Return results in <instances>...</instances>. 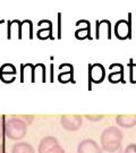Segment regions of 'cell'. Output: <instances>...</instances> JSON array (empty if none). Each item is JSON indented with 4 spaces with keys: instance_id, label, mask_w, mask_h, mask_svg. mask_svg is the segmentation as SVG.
<instances>
[{
    "instance_id": "obj_18",
    "label": "cell",
    "mask_w": 136,
    "mask_h": 153,
    "mask_svg": "<svg viewBox=\"0 0 136 153\" xmlns=\"http://www.w3.org/2000/svg\"><path fill=\"white\" fill-rule=\"evenodd\" d=\"M86 119L91 121H99L103 119V116H86Z\"/></svg>"
},
{
    "instance_id": "obj_11",
    "label": "cell",
    "mask_w": 136,
    "mask_h": 153,
    "mask_svg": "<svg viewBox=\"0 0 136 153\" xmlns=\"http://www.w3.org/2000/svg\"><path fill=\"white\" fill-rule=\"evenodd\" d=\"M116 123L117 125L124 128H132L136 126V115L126 116V115H119L116 116Z\"/></svg>"
},
{
    "instance_id": "obj_15",
    "label": "cell",
    "mask_w": 136,
    "mask_h": 153,
    "mask_svg": "<svg viewBox=\"0 0 136 153\" xmlns=\"http://www.w3.org/2000/svg\"><path fill=\"white\" fill-rule=\"evenodd\" d=\"M73 71H74V68H71L69 71H61L59 75H58V81H59L60 83H64V84L71 82V81H73V74H74Z\"/></svg>"
},
{
    "instance_id": "obj_8",
    "label": "cell",
    "mask_w": 136,
    "mask_h": 153,
    "mask_svg": "<svg viewBox=\"0 0 136 153\" xmlns=\"http://www.w3.org/2000/svg\"><path fill=\"white\" fill-rule=\"evenodd\" d=\"M77 153H101V149L94 140L86 138L80 142L77 146Z\"/></svg>"
},
{
    "instance_id": "obj_16",
    "label": "cell",
    "mask_w": 136,
    "mask_h": 153,
    "mask_svg": "<svg viewBox=\"0 0 136 153\" xmlns=\"http://www.w3.org/2000/svg\"><path fill=\"white\" fill-rule=\"evenodd\" d=\"M129 68H131V71H129V79H131L132 83H136V65L131 62L129 64Z\"/></svg>"
},
{
    "instance_id": "obj_13",
    "label": "cell",
    "mask_w": 136,
    "mask_h": 153,
    "mask_svg": "<svg viewBox=\"0 0 136 153\" xmlns=\"http://www.w3.org/2000/svg\"><path fill=\"white\" fill-rule=\"evenodd\" d=\"M31 74L35 82V66L32 64H25L21 65V82H25L27 78V75Z\"/></svg>"
},
{
    "instance_id": "obj_14",
    "label": "cell",
    "mask_w": 136,
    "mask_h": 153,
    "mask_svg": "<svg viewBox=\"0 0 136 153\" xmlns=\"http://www.w3.org/2000/svg\"><path fill=\"white\" fill-rule=\"evenodd\" d=\"M75 38L77 40H85V39H90L91 40V24L87 21L85 27L78 28L75 31Z\"/></svg>"
},
{
    "instance_id": "obj_2",
    "label": "cell",
    "mask_w": 136,
    "mask_h": 153,
    "mask_svg": "<svg viewBox=\"0 0 136 153\" xmlns=\"http://www.w3.org/2000/svg\"><path fill=\"white\" fill-rule=\"evenodd\" d=\"M4 134L11 141H19L26 136L27 124L19 117H11L6 119L4 117Z\"/></svg>"
},
{
    "instance_id": "obj_9",
    "label": "cell",
    "mask_w": 136,
    "mask_h": 153,
    "mask_svg": "<svg viewBox=\"0 0 136 153\" xmlns=\"http://www.w3.org/2000/svg\"><path fill=\"white\" fill-rule=\"evenodd\" d=\"M45 26L44 28H40L36 32V36L40 40H47V39H52V23L50 21L42 19L38 23V26Z\"/></svg>"
},
{
    "instance_id": "obj_3",
    "label": "cell",
    "mask_w": 136,
    "mask_h": 153,
    "mask_svg": "<svg viewBox=\"0 0 136 153\" xmlns=\"http://www.w3.org/2000/svg\"><path fill=\"white\" fill-rule=\"evenodd\" d=\"M38 153H65V150L56 137L45 136L39 144Z\"/></svg>"
},
{
    "instance_id": "obj_6",
    "label": "cell",
    "mask_w": 136,
    "mask_h": 153,
    "mask_svg": "<svg viewBox=\"0 0 136 153\" xmlns=\"http://www.w3.org/2000/svg\"><path fill=\"white\" fill-rule=\"evenodd\" d=\"M106 78V69L103 65L101 64H92L88 65V79L90 83H95L100 84L102 83Z\"/></svg>"
},
{
    "instance_id": "obj_10",
    "label": "cell",
    "mask_w": 136,
    "mask_h": 153,
    "mask_svg": "<svg viewBox=\"0 0 136 153\" xmlns=\"http://www.w3.org/2000/svg\"><path fill=\"white\" fill-rule=\"evenodd\" d=\"M110 66L117 68V71H111V73L109 74V76H108L109 82L112 83V84L125 82V81H124V66L121 65V64H112V65H110Z\"/></svg>"
},
{
    "instance_id": "obj_7",
    "label": "cell",
    "mask_w": 136,
    "mask_h": 153,
    "mask_svg": "<svg viewBox=\"0 0 136 153\" xmlns=\"http://www.w3.org/2000/svg\"><path fill=\"white\" fill-rule=\"evenodd\" d=\"M17 69L11 64H4L0 67V79L4 83H13L16 79Z\"/></svg>"
},
{
    "instance_id": "obj_4",
    "label": "cell",
    "mask_w": 136,
    "mask_h": 153,
    "mask_svg": "<svg viewBox=\"0 0 136 153\" xmlns=\"http://www.w3.org/2000/svg\"><path fill=\"white\" fill-rule=\"evenodd\" d=\"M114 36L118 40H127L132 38V25H131V14H129V19H119L114 24Z\"/></svg>"
},
{
    "instance_id": "obj_22",
    "label": "cell",
    "mask_w": 136,
    "mask_h": 153,
    "mask_svg": "<svg viewBox=\"0 0 136 153\" xmlns=\"http://www.w3.org/2000/svg\"><path fill=\"white\" fill-rule=\"evenodd\" d=\"M101 153H123V149H120V150L116 151V152H106V151H102V150H101Z\"/></svg>"
},
{
    "instance_id": "obj_20",
    "label": "cell",
    "mask_w": 136,
    "mask_h": 153,
    "mask_svg": "<svg viewBox=\"0 0 136 153\" xmlns=\"http://www.w3.org/2000/svg\"><path fill=\"white\" fill-rule=\"evenodd\" d=\"M4 135H5V134H4V125H2V123L0 121V140L2 138Z\"/></svg>"
},
{
    "instance_id": "obj_21",
    "label": "cell",
    "mask_w": 136,
    "mask_h": 153,
    "mask_svg": "<svg viewBox=\"0 0 136 153\" xmlns=\"http://www.w3.org/2000/svg\"><path fill=\"white\" fill-rule=\"evenodd\" d=\"M0 153H8V152H7V150H6V148H5V145H4V144H1V145H0Z\"/></svg>"
},
{
    "instance_id": "obj_19",
    "label": "cell",
    "mask_w": 136,
    "mask_h": 153,
    "mask_svg": "<svg viewBox=\"0 0 136 153\" xmlns=\"http://www.w3.org/2000/svg\"><path fill=\"white\" fill-rule=\"evenodd\" d=\"M19 118L25 121V123L27 124V126L30 125V124H31V123L33 121V116H21Z\"/></svg>"
},
{
    "instance_id": "obj_1",
    "label": "cell",
    "mask_w": 136,
    "mask_h": 153,
    "mask_svg": "<svg viewBox=\"0 0 136 153\" xmlns=\"http://www.w3.org/2000/svg\"><path fill=\"white\" fill-rule=\"evenodd\" d=\"M123 131L116 126H110L106 128L100 137L101 150L106 152H116L121 149V141H123Z\"/></svg>"
},
{
    "instance_id": "obj_12",
    "label": "cell",
    "mask_w": 136,
    "mask_h": 153,
    "mask_svg": "<svg viewBox=\"0 0 136 153\" xmlns=\"http://www.w3.org/2000/svg\"><path fill=\"white\" fill-rule=\"evenodd\" d=\"M11 153H35V150L30 143L19 142L14 144L11 148Z\"/></svg>"
},
{
    "instance_id": "obj_5",
    "label": "cell",
    "mask_w": 136,
    "mask_h": 153,
    "mask_svg": "<svg viewBox=\"0 0 136 153\" xmlns=\"http://www.w3.org/2000/svg\"><path fill=\"white\" fill-rule=\"evenodd\" d=\"M60 125L61 127L68 131H76L83 125V118L80 115H74V116H61L60 118Z\"/></svg>"
},
{
    "instance_id": "obj_17",
    "label": "cell",
    "mask_w": 136,
    "mask_h": 153,
    "mask_svg": "<svg viewBox=\"0 0 136 153\" xmlns=\"http://www.w3.org/2000/svg\"><path fill=\"white\" fill-rule=\"evenodd\" d=\"M123 153H136V144H129L125 148Z\"/></svg>"
}]
</instances>
